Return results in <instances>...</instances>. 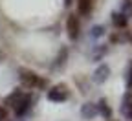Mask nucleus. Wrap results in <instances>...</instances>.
Listing matches in <instances>:
<instances>
[{
  "instance_id": "1",
  "label": "nucleus",
  "mask_w": 132,
  "mask_h": 121,
  "mask_svg": "<svg viewBox=\"0 0 132 121\" xmlns=\"http://www.w3.org/2000/svg\"><path fill=\"white\" fill-rule=\"evenodd\" d=\"M20 83L26 88H35V86H44L46 84V81H42L35 72H29V70H20Z\"/></svg>"
},
{
  "instance_id": "2",
  "label": "nucleus",
  "mask_w": 132,
  "mask_h": 121,
  "mask_svg": "<svg viewBox=\"0 0 132 121\" xmlns=\"http://www.w3.org/2000/svg\"><path fill=\"white\" fill-rule=\"evenodd\" d=\"M66 97H68V86L66 84H57V86H53V88L48 92V99L55 101V103H61Z\"/></svg>"
},
{
  "instance_id": "3",
  "label": "nucleus",
  "mask_w": 132,
  "mask_h": 121,
  "mask_svg": "<svg viewBox=\"0 0 132 121\" xmlns=\"http://www.w3.org/2000/svg\"><path fill=\"white\" fill-rule=\"evenodd\" d=\"M66 29H68V37H70L72 41L77 39V35H79V20H77V17H75V15H70V17H68Z\"/></svg>"
},
{
  "instance_id": "4",
  "label": "nucleus",
  "mask_w": 132,
  "mask_h": 121,
  "mask_svg": "<svg viewBox=\"0 0 132 121\" xmlns=\"http://www.w3.org/2000/svg\"><path fill=\"white\" fill-rule=\"evenodd\" d=\"M108 74H110V70H108V66L106 64H103V66H99L97 68V72L94 74V83H103L106 77H108Z\"/></svg>"
},
{
  "instance_id": "5",
  "label": "nucleus",
  "mask_w": 132,
  "mask_h": 121,
  "mask_svg": "<svg viewBox=\"0 0 132 121\" xmlns=\"http://www.w3.org/2000/svg\"><path fill=\"white\" fill-rule=\"evenodd\" d=\"M29 95H22L20 97V101L16 103V108H15V112H16V116H22L26 110H28V107H29Z\"/></svg>"
},
{
  "instance_id": "6",
  "label": "nucleus",
  "mask_w": 132,
  "mask_h": 121,
  "mask_svg": "<svg viewBox=\"0 0 132 121\" xmlns=\"http://www.w3.org/2000/svg\"><path fill=\"white\" fill-rule=\"evenodd\" d=\"M82 117H86V119H92L95 114H97V107L92 105V103H86V105H82V110H81Z\"/></svg>"
},
{
  "instance_id": "7",
  "label": "nucleus",
  "mask_w": 132,
  "mask_h": 121,
  "mask_svg": "<svg viewBox=\"0 0 132 121\" xmlns=\"http://www.w3.org/2000/svg\"><path fill=\"white\" fill-rule=\"evenodd\" d=\"M90 9H92V0H79V2H77L79 15H88Z\"/></svg>"
},
{
  "instance_id": "8",
  "label": "nucleus",
  "mask_w": 132,
  "mask_h": 121,
  "mask_svg": "<svg viewBox=\"0 0 132 121\" xmlns=\"http://www.w3.org/2000/svg\"><path fill=\"white\" fill-rule=\"evenodd\" d=\"M123 112H125V116L132 121V94H130V92L125 95V107H123Z\"/></svg>"
},
{
  "instance_id": "9",
  "label": "nucleus",
  "mask_w": 132,
  "mask_h": 121,
  "mask_svg": "<svg viewBox=\"0 0 132 121\" xmlns=\"http://www.w3.org/2000/svg\"><path fill=\"white\" fill-rule=\"evenodd\" d=\"M112 20H114V24H116V26H119V28H125V26H127V19H125L123 15L114 13V19H112Z\"/></svg>"
},
{
  "instance_id": "10",
  "label": "nucleus",
  "mask_w": 132,
  "mask_h": 121,
  "mask_svg": "<svg viewBox=\"0 0 132 121\" xmlns=\"http://www.w3.org/2000/svg\"><path fill=\"white\" fill-rule=\"evenodd\" d=\"M20 97H22V94L15 90V92H13V94H11L7 99H6V103H7V105H13V103H19V101H20Z\"/></svg>"
},
{
  "instance_id": "11",
  "label": "nucleus",
  "mask_w": 132,
  "mask_h": 121,
  "mask_svg": "<svg viewBox=\"0 0 132 121\" xmlns=\"http://www.w3.org/2000/svg\"><path fill=\"white\" fill-rule=\"evenodd\" d=\"M99 112H101L103 116H106V117H110V108L106 107L105 99H101V101H99Z\"/></svg>"
},
{
  "instance_id": "12",
  "label": "nucleus",
  "mask_w": 132,
  "mask_h": 121,
  "mask_svg": "<svg viewBox=\"0 0 132 121\" xmlns=\"http://www.w3.org/2000/svg\"><path fill=\"white\" fill-rule=\"evenodd\" d=\"M7 119V110L4 107H0V121H6Z\"/></svg>"
},
{
  "instance_id": "13",
  "label": "nucleus",
  "mask_w": 132,
  "mask_h": 121,
  "mask_svg": "<svg viewBox=\"0 0 132 121\" xmlns=\"http://www.w3.org/2000/svg\"><path fill=\"white\" fill-rule=\"evenodd\" d=\"M127 86L132 88V64H130V72H128V81H127Z\"/></svg>"
},
{
  "instance_id": "14",
  "label": "nucleus",
  "mask_w": 132,
  "mask_h": 121,
  "mask_svg": "<svg viewBox=\"0 0 132 121\" xmlns=\"http://www.w3.org/2000/svg\"><path fill=\"white\" fill-rule=\"evenodd\" d=\"M101 31H103L101 26H95V28H94V37H99V35H101Z\"/></svg>"
},
{
  "instance_id": "15",
  "label": "nucleus",
  "mask_w": 132,
  "mask_h": 121,
  "mask_svg": "<svg viewBox=\"0 0 132 121\" xmlns=\"http://www.w3.org/2000/svg\"><path fill=\"white\" fill-rule=\"evenodd\" d=\"M64 4H66V6H70V4H72V0H64Z\"/></svg>"
}]
</instances>
